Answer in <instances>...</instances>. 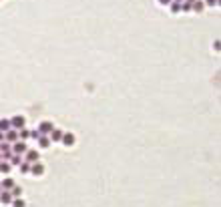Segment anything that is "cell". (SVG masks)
Returning <instances> with one entry per match:
<instances>
[{
  "mask_svg": "<svg viewBox=\"0 0 221 207\" xmlns=\"http://www.w3.org/2000/svg\"><path fill=\"white\" fill-rule=\"evenodd\" d=\"M30 137H32V139H38V137H40L38 129H36V131H30Z\"/></svg>",
  "mask_w": 221,
  "mask_h": 207,
  "instance_id": "44dd1931",
  "label": "cell"
},
{
  "mask_svg": "<svg viewBox=\"0 0 221 207\" xmlns=\"http://www.w3.org/2000/svg\"><path fill=\"white\" fill-rule=\"evenodd\" d=\"M0 161H2V155H0Z\"/></svg>",
  "mask_w": 221,
  "mask_h": 207,
  "instance_id": "484cf974",
  "label": "cell"
},
{
  "mask_svg": "<svg viewBox=\"0 0 221 207\" xmlns=\"http://www.w3.org/2000/svg\"><path fill=\"white\" fill-rule=\"evenodd\" d=\"M60 141L64 143V147H72V145H74V135H72V133H64Z\"/></svg>",
  "mask_w": 221,
  "mask_h": 207,
  "instance_id": "8992f818",
  "label": "cell"
},
{
  "mask_svg": "<svg viewBox=\"0 0 221 207\" xmlns=\"http://www.w3.org/2000/svg\"><path fill=\"white\" fill-rule=\"evenodd\" d=\"M181 10V4L179 2H171V12H179Z\"/></svg>",
  "mask_w": 221,
  "mask_h": 207,
  "instance_id": "d6986e66",
  "label": "cell"
},
{
  "mask_svg": "<svg viewBox=\"0 0 221 207\" xmlns=\"http://www.w3.org/2000/svg\"><path fill=\"white\" fill-rule=\"evenodd\" d=\"M171 2H173V0H159V4L161 6H167V4H171Z\"/></svg>",
  "mask_w": 221,
  "mask_h": 207,
  "instance_id": "7402d4cb",
  "label": "cell"
},
{
  "mask_svg": "<svg viewBox=\"0 0 221 207\" xmlns=\"http://www.w3.org/2000/svg\"><path fill=\"white\" fill-rule=\"evenodd\" d=\"M175 2H179V4H181V2H183V0H175Z\"/></svg>",
  "mask_w": 221,
  "mask_h": 207,
  "instance_id": "d4e9b609",
  "label": "cell"
},
{
  "mask_svg": "<svg viewBox=\"0 0 221 207\" xmlns=\"http://www.w3.org/2000/svg\"><path fill=\"white\" fill-rule=\"evenodd\" d=\"M0 187L2 189H12L14 187V181H12V179H4V181L0 183Z\"/></svg>",
  "mask_w": 221,
  "mask_h": 207,
  "instance_id": "7c38bea8",
  "label": "cell"
},
{
  "mask_svg": "<svg viewBox=\"0 0 221 207\" xmlns=\"http://www.w3.org/2000/svg\"><path fill=\"white\" fill-rule=\"evenodd\" d=\"M30 173L36 175V177H40V175L44 173V165L38 163V161H36V163H32V165H30Z\"/></svg>",
  "mask_w": 221,
  "mask_h": 207,
  "instance_id": "3957f363",
  "label": "cell"
},
{
  "mask_svg": "<svg viewBox=\"0 0 221 207\" xmlns=\"http://www.w3.org/2000/svg\"><path fill=\"white\" fill-rule=\"evenodd\" d=\"M10 171V163H6V161H0V173H8Z\"/></svg>",
  "mask_w": 221,
  "mask_h": 207,
  "instance_id": "9a60e30c",
  "label": "cell"
},
{
  "mask_svg": "<svg viewBox=\"0 0 221 207\" xmlns=\"http://www.w3.org/2000/svg\"><path fill=\"white\" fill-rule=\"evenodd\" d=\"M12 151H14V155H20V153H26L28 149H26V143H24V141H16Z\"/></svg>",
  "mask_w": 221,
  "mask_h": 207,
  "instance_id": "277c9868",
  "label": "cell"
},
{
  "mask_svg": "<svg viewBox=\"0 0 221 207\" xmlns=\"http://www.w3.org/2000/svg\"><path fill=\"white\" fill-rule=\"evenodd\" d=\"M54 129V125L50 123V121H44V123H40L38 125V133L40 135H50V131Z\"/></svg>",
  "mask_w": 221,
  "mask_h": 207,
  "instance_id": "7a4b0ae2",
  "label": "cell"
},
{
  "mask_svg": "<svg viewBox=\"0 0 221 207\" xmlns=\"http://www.w3.org/2000/svg\"><path fill=\"white\" fill-rule=\"evenodd\" d=\"M14 207H26V203H24V199H20V197H16L14 199V203H12Z\"/></svg>",
  "mask_w": 221,
  "mask_h": 207,
  "instance_id": "ac0fdd59",
  "label": "cell"
},
{
  "mask_svg": "<svg viewBox=\"0 0 221 207\" xmlns=\"http://www.w3.org/2000/svg\"><path fill=\"white\" fill-rule=\"evenodd\" d=\"M38 147H40V149H48V147H50V139L44 137V135H40L38 137Z\"/></svg>",
  "mask_w": 221,
  "mask_h": 207,
  "instance_id": "ba28073f",
  "label": "cell"
},
{
  "mask_svg": "<svg viewBox=\"0 0 221 207\" xmlns=\"http://www.w3.org/2000/svg\"><path fill=\"white\" fill-rule=\"evenodd\" d=\"M26 161L28 163H36V161H40V157H38V151H26Z\"/></svg>",
  "mask_w": 221,
  "mask_h": 207,
  "instance_id": "5b68a950",
  "label": "cell"
},
{
  "mask_svg": "<svg viewBox=\"0 0 221 207\" xmlns=\"http://www.w3.org/2000/svg\"><path fill=\"white\" fill-rule=\"evenodd\" d=\"M10 127H12V129H16V131L24 129V117H22V115L12 117V119H10Z\"/></svg>",
  "mask_w": 221,
  "mask_h": 207,
  "instance_id": "6da1fadb",
  "label": "cell"
},
{
  "mask_svg": "<svg viewBox=\"0 0 221 207\" xmlns=\"http://www.w3.org/2000/svg\"><path fill=\"white\" fill-rule=\"evenodd\" d=\"M63 135H64V133L60 129H53V131H50V141H60V139H63Z\"/></svg>",
  "mask_w": 221,
  "mask_h": 207,
  "instance_id": "30bf717a",
  "label": "cell"
},
{
  "mask_svg": "<svg viewBox=\"0 0 221 207\" xmlns=\"http://www.w3.org/2000/svg\"><path fill=\"white\" fill-rule=\"evenodd\" d=\"M10 195H12V197H20V195H22V189H20V187H16V185H14V187H12V193H10Z\"/></svg>",
  "mask_w": 221,
  "mask_h": 207,
  "instance_id": "e0dca14e",
  "label": "cell"
},
{
  "mask_svg": "<svg viewBox=\"0 0 221 207\" xmlns=\"http://www.w3.org/2000/svg\"><path fill=\"white\" fill-rule=\"evenodd\" d=\"M22 163V161H20V155H14V157H12V165H20Z\"/></svg>",
  "mask_w": 221,
  "mask_h": 207,
  "instance_id": "ffe728a7",
  "label": "cell"
},
{
  "mask_svg": "<svg viewBox=\"0 0 221 207\" xmlns=\"http://www.w3.org/2000/svg\"><path fill=\"white\" fill-rule=\"evenodd\" d=\"M18 137H20L22 141L28 139V137H30V131H28V129H20V131H18Z\"/></svg>",
  "mask_w": 221,
  "mask_h": 207,
  "instance_id": "2e32d148",
  "label": "cell"
},
{
  "mask_svg": "<svg viewBox=\"0 0 221 207\" xmlns=\"http://www.w3.org/2000/svg\"><path fill=\"white\" fill-rule=\"evenodd\" d=\"M20 173H30V163L28 161H22V163H20Z\"/></svg>",
  "mask_w": 221,
  "mask_h": 207,
  "instance_id": "5bb4252c",
  "label": "cell"
},
{
  "mask_svg": "<svg viewBox=\"0 0 221 207\" xmlns=\"http://www.w3.org/2000/svg\"><path fill=\"white\" fill-rule=\"evenodd\" d=\"M0 191H2V187H0Z\"/></svg>",
  "mask_w": 221,
  "mask_h": 207,
  "instance_id": "4316f807",
  "label": "cell"
},
{
  "mask_svg": "<svg viewBox=\"0 0 221 207\" xmlns=\"http://www.w3.org/2000/svg\"><path fill=\"white\" fill-rule=\"evenodd\" d=\"M16 139H18V131L10 129L8 133H6V141H8V143H16Z\"/></svg>",
  "mask_w": 221,
  "mask_h": 207,
  "instance_id": "8fae6325",
  "label": "cell"
},
{
  "mask_svg": "<svg viewBox=\"0 0 221 207\" xmlns=\"http://www.w3.org/2000/svg\"><path fill=\"white\" fill-rule=\"evenodd\" d=\"M207 4H209V6H215V4H217V0H207Z\"/></svg>",
  "mask_w": 221,
  "mask_h": 207,
  "instance_id": "603a6c76",
  "label": "cell"
},
{
  "mask_svg": "<svg viewBox=\"0 0 221 207\" xmlns=\"http://www.w3.org/2000/svg\"><path fill=\"white\" fill-rule=\"evenodd\" d=\"M191 8L197 10V12H201V10H203V2H201V0H193V2H191Z\"/></svg>",
  "mask_w": 221,
  "mask_h": 207,
  "instance_id": "4fadbf2b",
  "label": "cell"
},
{
  "mask_svg": "<svg viewBox=\"0 0 221 207\" xmlns=\"http://www.w3.org/2000/svg\"><path fill=\"white\" fill-rule=\"evenodd\" d=\"M10 129H12V127H10V121L8 119H0V133H8Z\"/></svg>",
  "mask_w": 221,
  "mask_h": 207,
  "instance_id": "9c48e42d",
  "label": "cell"
},
{
  "mask_svg": "<svg viewBox=\"0 0 221 207\" xmlns=\"http://www.w3.org/2000/svg\"><path fill=\"white\" fill-rule=\"evenodd\" d=\"M2 141H4V133H0V143H2Z\"/></svg>",
  "mask_w": 221,
  "mask_h": 207,
  "instance_id": "cb8c5ba5",
  "label": "cell"
},
{
  "mask_svg": "<svg viewBox=\"0 0 221 207\" xmlns=\"http://www.w3.org/2000/svg\"><path fill=\"white\" fill-rule=\"evenodd\" d=\"M12 201V195H10L8 189H4V191H0V203H10Z\"/></svg>",
  "mask_w": 221,
  "mask_h": 207,
  "instance_id": "52a82bcc",
  "label": "cell"
}]
</instances>
